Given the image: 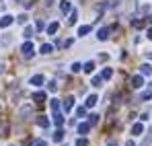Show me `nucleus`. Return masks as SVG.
I'll use <instances>...</instances> for the list:
<instances>
[{"mask_svg":"<svg viewBox=\"0 0 152 146\" xmlns=\"http://www.w3.org/2000/svg\"><path fill=\"white\" fill-rule=\"evenodd\" d=\"M0 8H2V2H0Z\"/></svg>","mask_w":152,"mask_h":146,"instance_id":"43","label":"nucleus"},{"mask_svg":"<svg viewBox=\"0 0 152 146\" xmlns=\"http://www.w3.org/2000/svg\"><path fill=\"white\" fill-rule=\"evenodd\" d=\"M146 37H148V39H152V27L148 29V31H146Z\"/></svg>","mask_w":152,"mask_h":146,"instance_id":"36","label":"nucleus"},{"mask_svg":"<svg viewBox=\"0 0 152 146\" xmlns=\"http://www.w3.org/2000/svg\"><path fill=\"white\" fill-rule=\"evenodd\" d=\"M51 120H53V123H56V128H62V125H64V115H62L60 111H53Z\"/></svg>","mask_w":152,"mask_h":146,"instance_id":"6","label":"nucleus"},{"mask_svg":"<svg viewBox=\"0 0 152 146\" xmlns=\"http://www.w3.org/2000/svg\"><path fill=\"white\" fill-rule=\"evenodd\" d=\"M35 27H37V29H39V31H41V29H43V27H45V25H43V21H37V25H35Z\"/></svg>","mask_w":152,"mask_h":146,"instance_id":"35","label":"nucleus"},{"mask_svg":"<svg viewBox=\"0 0 152 146\" xmlns=\"http://www.w3.org/2000/svg\"><path fill=\"white\" fill-rule=\"evenodd\" d=\"M109 33H111L109 27H101V29L97 31V39H99V41H107V39H109Z\"/></svg>","mask_w":152,"mask_h":146,"instance_id":"3","label":"nucleus"},{"mask_svg":"<svg viewBox=\"0 0 152 146\" xmlns=\"http://www.w3.org/2000/svg\"><path fill=\"white\" fill-rule=\"evenodd\" d=\"M51 138H53V142H62V140H64V130H62V128H58V130L53 132V136H51Z\"/></svg>","mask_w":152,"mask_h":146,"instance_id":"13","label":"nucleus"},{"mask_svg":"<svg viewBox=\"0 0 152 146\" xmlns=\"http://www.w3.org/2000/svg\"><path fill=\"white\" fill-rule=\"evenodd\" d=\"M142 87H144V76L142 74L132 76V89H142Z\"/></svg>","mask_w":152,"mask_h":146,"instance_id":"2","label":"nucleus"},{"mask_svg":"<svg viewBox=\"0 0 152 146\" xmlns=\"http://www.w3.org/2000/svg\"><path fill=\"white\" fill-rule=\"evenodd\" d=\"M70 70H72V72H80V70H82V66H80L78 62H74V64L70 66Z\"/></svg>","mask_w":152,"mask_h":146,"instance_id":"32","label":"nucleus"},{"mask_svg":"<svg viewBox=\"0 0 152 146\" xmlns=\"http://www.w3.org/2000/svg\"><path fill=\"white\" fill-rule=\"evenodd\" d=\"M76 115H78V117H84V115H86V107H78V109H76Z\"/></svg>","mask_w":152,"mask_h":146,"instance_id":"30","label":"nucleus"},{"mask_svg":"<svg viewBox=\"0 0 152 146\" xmlns=\"http://www.w3.org/2000/svg\"><path fill=\"white\" fill-rule=\"evenodd\" d=\"M31 146H48V144H45L43 140H33V144H31Z\"/></svg>","mask_w":152,"mask_h":146,"instance_id":"34","label":"nucleus"},{"mask_svg":"<svg viewBox=\"0 0 152 146\" xmlns=\"http://www.w3.org/2000/svg\"><path fill=\"white\" fill-rule=\"evenodd\" d=\"M103 80H105L103 76H93V87H97V89L103 87Z\"/></svg>","mask_w":152,"mask_h":146,"instance_id":"20","label":"nucleus"},{"mask_svg":"<svg viewBox=\"0 0 152 146\" xmlns=\"http://www.w3.org/2000/svg\"><path fill=\"white\" fill-rule=\"evenodd\" d=\"M76 21H78V12H76V10H72V12H70V19H68V23L74 25Z\"/></svg>","mask_w":152,"mask_h":146,"instance_id":"23","label":"nucleus"},{"mask_svg":"<svg viewBox=\"0 0 152 146\" xmlns=\"http://www.w3.org/2000/svg\"><path fill=\"white\" fill-rule=\"evenodd\" d=\"M15 21V17L12 15H4V17H0V29H6V27H10Z\"/></svg>","mask_w":152,"mask_h":146,"instance_id":"4","label":"nucleus"},{"mask_svg":"<svg viewBox=\"0 0 152 146\" xmlns=\"http://www.w3.org/2000/svg\"><path fill=\"white\" fill-rule=\"evenodd\" d=\"M33 101L43 103V101H45V93H43V91H35V93H33Z\"/></svg>","mask_w":152,"mask_h":146,"instance_id":"15","label":"nucleus"},{"mask_svg":"<svg viewBox=\"0 0 152 146\" xmlns=\"http://www.w3.org/2000/svg\"><path fill=\"white\" fill-rule=\"evenodd\" d=\"M58 29H60V23H50V25H48V35L58 33Z\"/></svg>","mask_w":152,"mask_h":146,"instance_id":"18","label":"nucleus"},{"mask_svg":"<svg viewBox=\"0 0 152 146\" xmlns=\"http://www.w3.org/2000/svg\"><path fill=\"white\" fill-rule=\"evenodd\" d=\"M60 10H62V15H70V12H72L70 0H62V2H60Z\"/></svg>","mask_w":152,"mask_h":146,"instance_id":"5","label":"nucleus"},{"mask_svg":"<svg viewBox=\"0 0 152 146\" xmlns=\"http://www.w3.org/2000/svg\"><path fill=\"white\" fill-rule=\"evenodd\" d=\"M33 87H41L43 82H45V78H43V74H35V76H31V80H29Z\"/></svg>","mask_w":152,"mask_h":146,"instance_id":"7","label":"nucleus"},{"mask_svg":"<svg viewBox=\"0 0 152 146\" xmlns=\"http://www.w3.org/2000/svg\"><path fill=\"white\" fill-rule=\"evenodd\" d=\"M82 70H84V72H86V74H91V72H93V70H95V62H86V64L82 66Z\"/></svg>","mask_w":152,"mask_h":146,"instance_id":"19","label":"nucleus"},{"mask_svg":"<svg viewBox=\"0 0 152 146\" xmlns=\"http://www.w3.org/2000/svg\"><path fill=\"white\" fill-rule=\"evenodd\" d=\"M74 146H88V142H86V138H84V136H80V138L74 142Z\"/></svg>","mask_w":152,"mask_h":146,"instance_id":"24","label":"nucleus"},{"mask_svg":"<svg viewBox=\"0 0 152 146\" xmlns=\"http://www.w3.org/2000/svg\"><path fill=\"white\" fill-rule=\"evenodd\" d=\"M29 113H31V107H23V109L19 111V117H27Z\"/></svg>","mask_w":152,"mask_h":146,"instance_id":"26","label":"nucleus"},{"mask_svg":"<svg viewBox=\"0 0 152 146\" xmlns=\"http://www.w3.org/2000/svg\"><path fill=\"white\" fill-rule=\"evenodd\" d=\"M150 97H152V89H148V91H144V93L140 95V99H142V101H148Z\"/></svg>","mask_w":152,"mask_h":146,"instance_id":"25","label":"nucleus"},{"mask_svg":"<svg viewBox=\"0 0 152 146\" xmlns=\"http://www.w3.org/2000/svg\"><path fill=\"white\" fill-rule=\"evenodd\" d=\"M88 130H91V123H88V122L78 123V134H80V136H86V134H88Z\"/></svg>","mask_w":152,"mask_h":146,"instance_id":"8","label":"nucleus"},{"mask_svg":"<svg viewBox=\"0 0 152 146\" xmlns=\"http://www.w3.org/2000/svg\"><path fill=\"white\" fill-rule=\"evenodd\" d=\"M50 107H51V111H60V101H58V99H51Z\"/></svg>","mask_w":152,"mask_h":146,"instance_id":"22","label":"nucleus"},{"mask_svg":"<svg viewBox=\"0 0 152 146\" xmlns=\"http://www.w3.org/2000/svg\"><path fill=\"white\" fill-rule=\"evenodd\" d=\"M148 58H150V60H152V51H150V54H148Z\"/></svg>","mask_w":152,"mask_h":146,"instance_id":"41","label":"nucleus"},{"mask_svg":"<svg viewBox=\"0 0 152 146\" xmlns=\"http://www.w3.org/2000/svg\"><path fill=\"white\" fill-rule=\"evenodd\" d=\"M97 101H99L97 95H88L86 101H84V107H95V105H97Z\"/></svg>","mask_w":152,"mask_h":146,"instance_id":"11","label":"nucleus"},{"mask_svg":"<svg viewBox=\"0 0 152 146\" xmlns=\"http://www.w3.org/2000/svg\"><path fill=\"white\" fill-rule=\"evenodd\" d=\"M132 134H134V136L144 134V123H142V122H140V123H134V125H132Z\"/></svg>","mask_w":152,"mask_h":146,"instance_id":"9","label":"nucleus"},{"mask_svg":"<svg viewBox=\"0 0 152 146\" xmlns=\"http://www.w3.org/2000/svg\"><path fill=\"white\" fill-rule=\"evenodd\" d=\"M126 146H136V144H134L132 140H127V142H126Z\"/></svg>","mask_w":152,"mask_h":146,"instance_id":"37","label":"nucleus"},{"mask_svg":"<svg viewBox=\"0 0 152 146\" xmlns=\"http://www.w3.org/2000/svg\"><path fill=\"white\" fill-rule=\"evenodd\" d=\"M2 68H4V66H2V64H0V72H2Z\"/></svg>","mask_w":152,"mask_h":146,"instance_id":"42","label":"nucleus"},{"mask_svg":"<svg viewBox=\"0 0 152 146\" xmlns=\"http://www.w3.org/2000/svg\"><path fill=\"white\" fill-rule=\"evenodd\" d=\"M0 132H2V128H0ZM0 136H2V134H0Z\"/></svg>","mask_w":152,"mask_h":146,"instance_id":"44","label":"nucleus"},{"mask_svg":"<svg viewBox=\"0 0 152 146\" xmlns=\"http://www.w3.org/2000/svg\"><path fill=\"white\" fill-rule=\"evenodd\" d=\"M35 123H37L39 128H50V120H48L45 115H39V117L35 120Z\"/></svg>","mask_w":152,"mask_h":146,"instance_id":"12","label":"nucleus"},{"mask_svg":"<svg viewBox=\"0 0 152 146\" xmlns=\"http://www.w3.org/2000/svg\"><path fill=\"white\" fill-rule=\"evenodd\" d=\"M48 89H50L51 93H56V91H58V84H56V82H53V80H51L50 84H48Z\"/></svg>","mask_w":152,"mask_h":146,"instance_id":"33","label":"nucleus"},{"mask_svg":"<svg viewBox=\"0 0 152 146\" xmlns=\"http://www.w3.org/2000/svg\"><path fill=\"white\" fill-rule=\"evenodd\" d=\"M51 51H53V45H51V43H43V45L39 48V54H45V56L51 54Z\"/></svg>","mask_w":152,"mask_h":146,"instance_id":"17","label":"nucleus"},{"mask_svg":"<svg viewBox=\"0 0 152 146\" xmlns=\"http://www.w3.org/2000/svg\"><path fill=\"white\" fill-rule=\"evenodd\" d=\"M132 27H134V29H142V27H144V21L136 19V21H132Z\"/></svg>","mask_w":152,"mask_h":146,"instance_id":"27","label":"nucleus"},{"mask_svg":"<svg viewBox=\"0 0 152 146\" xmlns=\"http://www.w3.org/2000/svg\"><path fill=\"white\" fill-rule=\"evenodd\" d=\"M62 107H64V111H70V109L74 107V97H66L64 103H62Z\"/></svg>","mask_w":152,"mask_h":146,"instance_id":"10","label":"nucleus"},{"mask_svg":"<svg viewBox=\"0 0 152 146\" xmlns=\"http://www.w3.org/2000/svg\"><path fill=\"white\" fill-rule=\"evenodd\" d=\"M140 74H142V76H150L152 74V66L150 64H142V66H140Z\"/></svg>","mask_w":152,"mask_h":146,"instance_id":"14","label":"nucleus"},{"mask_svg":"<svg viewBox=\"0 0 152 146\" xmlns=\"http://www.w3.org/2000/svg\"><path fill=\"white\" fill-rule=\"evenodd\" d=\"M107 146H117V142H113V140H111V142H109Z\"/></svg>","mask_w":152,"mask_h":146,"instance_id":"38","label":"nucleus"},{"mask_svg":"<svg viewBox=\"0 0 152 146\" xmlns=\"http://www.w3.org/2000/svg\"><path fill=\"white\" fill-rule=\"evenodd\" d=\"M101 76H103V78H105V80H109V78L113 76V70H111V68H103Z\"/></svg>","mask_w":152,"mask_h":146,"instance_id":"21","label":"nucleus"},{"mask_svg":"<svg viewBox=\"0 0 152 146\" xmlns=\"http://www.w3.org/2000/svg\"><path fill=\"white\" fill-rule=\"evenodd\" d=\"M148 21H150V23H152V12H150V15H148Z\"/></svg>","mask_w":152,"mask_h":146,"instance_id":"40","label":"nucleus"},{"mask_svg":"<svg viewBox=\"0 0 152 146\" xmlns=\"http://www.w3.org/2000/svg\"><path fill=\"white\" fill-rule=\"evenodd\" d=\"M23 35H25L27 39H31V37H33V27H25V33H23Z\"/></svg>","mask_w":152,"mask_h":146,"instance_id":"29","label":"nucleus"},{"mask_svg":"<svg viewBox=\"0 0 152 146\" xmlns=\"http://www.w3.org/2000/svg\"><path fill=\"white\" fill-rule=\"evenodd\" d=\"M51 2H53V0H45V4H48V6H50V4H51Z\"/></svg>","mask_w":152,"mask_h":146,"instance_id":"39","label":"nucleus"},{"mask_svg":"<svg viewBox=\"0 0 152 146\" xmlns=\"http://www.w3.org/2000/svg\"><path fill=\"white\" fill-rule=\"evenodd\" d=\"M21 54H23V58H31V56L35 54V45H33V41H25V43L21 45Z\"/></svg>","mask_w":152,"mask_h":146,"instance_id":"1","label":"nucleus"},{"mask_svg":"<svg viewBox=\"0 0 152 146\" xmlns=\"http://www.w3.org/2000/svg\"><path fill=\"white\" fill-rule=\"evenodd\" d=\"M27 19H29L27 15H19V17H17V23H19V25H25V23H27Z\"/></svg>","mask_w":152,"mask_h":146,"instance_id":"31","label":"nucleus"},{"mask_svg":"<svg viewBox=\"0 0 152 146\" xmlns=\"http://www.w3.org/2000/svg\"><path fill=\"white\" fill-rule=\"evenodd\" d=\"M91 33V25H80L78 27V35L80 37H84V35H88Z\"/></svg>","mask_w":152,"mask_h":146,"instance_id":"16","label":"nucleus"},{"mask_svg":"<svg viewBox=\"0 0 152 146\" xmlns=\"http://www.w3.org/2000/svg\"><path fill=\"white\" fill-rule=\"evenodd\" d=\"M97 122H99V115H95V113L88 115V123H91V125H97Z\"/></svg>","mask_w":152,"mask_h":146,"instance_id":"28","label":"nucleus"}]
</instances>
